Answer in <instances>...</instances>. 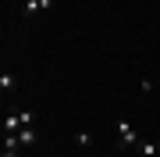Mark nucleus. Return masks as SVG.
Segmentation results:
<instances>
[{"mask_svg": "<svg viewBox=\"0 0 160 157\" xmlns=\"http://www.w3.org/2000/svg\"><path fill=\"white\" fill-rule=\"evenodd\" d=\"M4 150H22V139H18V132H4Z\"/></svg>", "mask_w": 160, "mask_h": 157, "instance_id": "423d86ee", "label": "nucleus"}, {"mask_svg": "<svg viewBox=\"0 0 160 157\" xmlns=\"http://www.w3.org/2000/svg\"><path fill=\"white\" fill-rule=\"evenodd\" d=\"M22 128H25L22 125V111H11V114L4 118V132H22Z\"/></svg>", "mask_w": 160, "mask_h": 157, "instance_id": "f03ea898", "label": "nucleus"}, {"mask_svg": "<svg viewBox=\"0 0 160 157\" xmlns=\"http://www.w3.org/2000/svg\"><path fill=\"white\" fill-rule=\"evenodd\" d=\"M18 139H22V146H36V139H39V136H36V128H32V125H25L22 132H18Z\"/></svg>", "mask_w": 160, "mask_h": 157, "instance_id": "20e7f679", "label": "nucleus"}, {"mask_svg": "<svg viewBox=\"0 0 160 157\" xmlns=\"http://www.w3.org/2000/svg\"><path fill=\"white\" fill-rule=\"evenodd\" d=\"M139 150H142L146 157H157V154H160V146H157L153 139H142V143H139Z\"/></svg>", "mask_w": 160, "mask_h": 157, "instance_id": "0eeeda50", "label": "nucleus"}, {"mask_svg": "<svg viewBox=\"0 0 160 157\" xmlns=\"http://www.w3.org/2000/svg\"><path fill=\"white\" fill-rule=\"evenodd\" d=\"M118 139H121V146H139L142 139H139V132L132 128V122H125V118H118Z\"/></svg>", "mask_w": 160, "mask_h": 157, "instance_id": "f257e3e1", "label": "nucleus"}, {"mask_svg": "<svg viewBox=\"0 0 160 157\" xmlns=\"http://www.w3.org/2000/svg\"><path fill=\"white\" fill-rule=\"evenodd\" d=\"M53 7V0H29V4H25V18H32L36 11H50Z\"/></svg>", "mask_w": 160, "mask_h": 157, "instance_id": "7ed1b4c3", "label": "nucleus"}, {"mask_svg": "<svg viewBox=\"0 0 160 157\" xmlns=\"http://www.w3.org/2000/svg\"><path fill=\"white\" fill-rule=\"evenodd\" d=\"M0 157H18V150H4V154H0Z\"/></svg>", "mask_w": 160, "mask_h": 157, "instance_id": "1a4fd4ad", "label": "nucleus"}, {"mask_svg": "<svg viewBox=\"0 0 160 157\" xmlns=\"http://www.w3.org/2000/svg\"><path fill=\"white\" fill-rule=\"evenodd\" d=\"M14 82H18V79L11 75V71H4V75H0V93L7 97V93H11V89H14Z\"/></svg>", "mask_w": 160, "mask_h": 157, "instance_id": "39448f33", "label": "nucleus"}, {"mask_svg": "<svg viewBox=\"0 0 160 157\" xmlns=\"http://www.w3.org/2000/svg\"><path fill=\"white\" fill-rule=\"evenodd\" d=\"M157 157H160V154H157Z\"/></svg>", "mask_w": 160, "mask_h": 157, "instance_id": "9d476101", "label": "nucleus"}, {"mask_svg": "<svg viewBox=\"0 0 160 157\" xmlns=\"http://www.w3.org/2000/svg\"><path fill=\"white\" fill-rule=\"evenodd\" d=\"M75 143H78L82 150H89V146H92V136L89 132H75Z\"/></svg>", "mask_w": 160, "mask_h": 157, "instance_id": "6e6552de", "label": "nucleus"}]
</instances>
